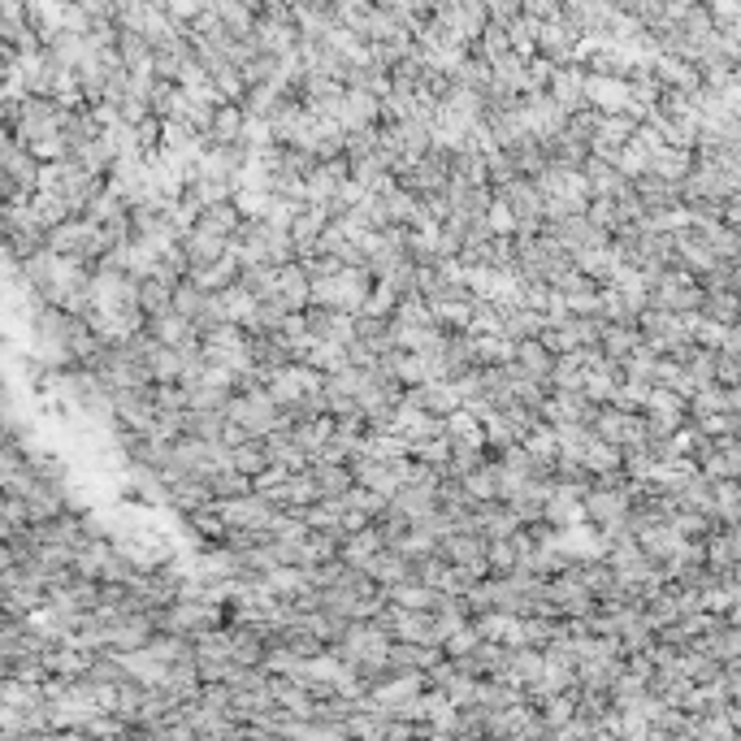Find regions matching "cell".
I'll list each match as a JSON object with an SVG mask.
<instances>
[{
  "mask_svg": "<svg viewBox=\"0 0 741 741\" xmlns=\"http://www.w3.org/2000/svg\"><path fill=\"white\" fill-rule=\"evenodd\" d=\"M516 369L525 373V377H533V382H546V386H551L555 356L538 343V338H533V343H520V347H516Z\"/></svg>",
  "mask_w": 741,
  "mask_h": 741,
  "instance_id": "25",
  "label": "cell"
},
{
  "mask_svg": "<svg viewBox=\"0 0 741 741\" xmlns=\"http://www.w3.org/2000/svg\"><path fill=\"white\" fill-rule=\"evenodd\" d=\"M585 217H590L603 234L624 230V213H620V204H616V200H594V204H590V213H585Z\"/></svg>",
  "mask_w": 741,
  "mask_h": 741,
  "instance_id": "45",
  "label": "cell"
},
{
  "mask_svg": "<svg viewBox=\"0 0 741 741\" xmlns=\"http://www.w3.org/2000/svg\"><path fill=\"white\" fill-rule=\"evenodd\" d=\"M334 122L347 130H364V126H382V100L369 96V91H351L347 87V96L343 104H338V113H334Z\"/></svg>",
  "mask_w": 741,
  "mask_h": 741,
  "instance_id": "9",
  "label": "cell"
},
{
  "mask_svg": "<svg viewBox=\"0 0 741 741\" xmlns=\"http://www.w3.org/2000/svg\"><path fill=\"white\" fill-rule=\"evenodd\" d=\"M486 161H490V187H494V191L520 178V169H516V161H512V152H494V156H486Z\"/></svg>",
  "mask_w": 741,
  "mask_h": 741,
  "instance_id": "48",
  "label": "cell"
},
{
  "mask_svg": "<svg viewBox=\"0 0 741 741\" xmlns=\"http://www.w3.org/2000/svg\"><path fill=\"white\" fill-rule=\"evenodd\" d=\"M217 18L226 22V31L234 39H252L256 35V22H260V5H252V0H217Z\"/></svg>",
  "mask_w": 741,
  "mask_h": 741,
  "instance_id": "15",
  "label": "cell"
},
{
  "mask_svg": "<svg viewBox=\"0 0 741 741\" xmlns=\"http://www.w3.org/2000/svg\"><path fill=\"white\" fill-rule=\"evenodd\" d=\"M330 208L325 204H304L299 208V217H295V226H291V243L299 247V260L304 256H321V234L330 230Z\"/></svg>",
  "mask_w": 741,
  "mask_h": 741,
  "instance_id": "7",
  "label": "cell"
},
{
  "mask_svg": "<svg viewBox=\"0 0 741 741\" xmlns=\"http://www.w3.org/2000/svg\"><path fill=\"white\" fill-rule=\"evenodd\" d=\"M403 403H412V408L425 412V416H455V412L464 408V399H460V390H455V382H425V386H412Z\"/></svg>",
  "mask_w": 741,
  "mask_h": 741,
  "instance_id": "8",
  "label": "cell"
},
{
  "mask_svg": "<svg viewBox=\"0 0 741 741\" xmlns=\"http://www.w3.org/2000/svg\"><path fill=\"white\" fill-rule=\"evenodd\" d=\"M243 135H247L243 104H221L213 117V130H208V143H213V148H234V143H243Z\"/></svg>",
  "mask_w": 741,
  "mask_h": 741,
  "instance_id": "14",
  "label": "cell"
},
{
  "mask_svg": "<svg viewBox=\"0 0 741 741\" xmlns=\"http://www.w3.org/2000/svg\"><path fill=\"white\" fill-rule=\"evenodd\" d=\"M208 490H213L217 503H234V499H247V494L256 490V481L243 477L239 468H221L217 477H208Z\"/></svg>",
  "mask_w": 741,
  "mask_h": 741,
  "instance_id": "27",
  "label": "cell"
},
{
  "mask_svg": "<svg viewBox=\"0 0 741 741\" xmlns=\"http://www.w3.org/2000/svg\"><path fill=\"white\" fill-rule=\"evenodd\" d=\"M182 247H187V260H191V269H208V265H217V260H226L230 252V239H217V234H208L195 226L187 239H182Z\"/></svg>",
  "mask_w": 741,
  "mask_h": 741,
  "instance_id": "17",
  "label": "cell"
},
{
  "mask_svg": "<svg viewBox=\"0 0 741 741\" xmlns=\"http://www.w3.org/2000/svg\"><path fill=\"white\" fill-rule=\"evenodd\" d=\"M152 399H156V412H187V408H191L187 386H182V382H174V386H156Z\"/></svg>",
  "mask_w": 741,
  "mask_h": 741,
  "instance_id": "47",
  "label": "cell"
},
{
  "mask_svg": "<svg viewBox=\"0 0 741 741\" xmlns=\"http://www.w3.org/2000/svg\"><path fill=\"white\" fill-rule=\"evenodd\" d=\"M334 416H317V421H299V425H291V434H295V442H299V451L308 455V460H317V455L330 447V438H334Z\"/></svg>",
  "mask_w": 741,
  "mask_h": 741,
  "instance_id": "22",
  "label": "cell"
},
{
  "mask_svg": "<svg viewBox=\"0 0 741 741\" xmlns=\"http://www.w3.org/2000/svg\"><path fill=\"white\" fill-rule=\"evenodd\" d=\"M494 83H499L503 91H512V96H525L529 91V61L525 57H503V61H494Z\"/></svg>",
  "mask_w": 741,
  "mask_h": 741,
  "instance_id": "34",
  "label": "cell"
},
{
  "mask_svg": "<svg viewBox=\"0 0 741 741\" xmlns=\"http://www.w3.org/2000/svg\"><path fill=\"white\" fill-rule=\"evenodd\" d=\"M230 429V416L226 412H182V438H200L208 447H221V438H226Z\"/></svg>",
  "mask_w": 741,
  "mask_h": 741,
  "instance_id": "13",
  "label": "cell"
},
{
  "mask_svg": "<svg viewBox=\"0 0 741 741\" xmlns=\"http://www.w3.org/2000/svg\"><path fill=\"white\" fill-rule=\"evenodd\" d=\"M174 291H178V286H169L161 278H143L139 282V308H143V317H148V321L169 317V312H174Z\"/></svg>",
  "mask_w": 741,
  "mask_h": 741,
  "instance_id": "23",
  "label": "cell"
},
{
  "mask_svg": "<svg viewBox=\"0 0 741 741\" xmlns=\"http://www.w3.org/2000/svg\"><path fill=\"white\" fill-rule=\"evenodd\" d=\"M473 351H477V369H507V364H516V343L503 334H473Z\"/></svg>",
  "mask_w": 741,
  "mask_h": 741,
  "instance_id": "19",
  "label": "cell"
},
{
  "mask_svg": "<svg viewBox=\"0 0 741 741\" xmlns=\"http://www.w3.org/2000/svg\"><path fill=\"white\" fill-rule=\"evenodd\" d=\"M312 481H317L321 499H347L351 490H356V473H351V464H312L308 468Z\"/></svg>",
  "mask_w": 741,
  "mask_h": 741,
  "instance_id": "18",
  "label": "cell"
},
{
  "mask_svg": "<svg viewBox=\"0 0 741 741\" xmlns=\"http://www.w3.org/2000/svg\"><path fill=\"white\" fill-rule=\"evenodd\" d=\"M477 646H481V633L473 629V624H468V629H460V633H455L451 642H447V659H464V655H473Z\"/></svg>",
  "mask_w": 741,
  "mask_h": 741,
  "instance_id": "51",
  "label": "cell"
},
{
  "mask_svg": "<svg viewBox=\"0 0 741 741\" xmlns=\"http://www.w3.org/2000/svg\"><path fill=\"white\" fill-rule=\"evenodd\" d=\"M412 460H421L438 473L451 468V438H425V442H412Z\"/></svg>",
  "mask_w": 741,
  "mask_h": 741,
  "instance_id": "39",
  "label": "cell"
},
{
  "mask_svg": "<svg viewBox=\"0 0 741 741\" xmlns=\"http://www.w3.org/2000/svg\"><path fill=\"white\" fill-rule=\"evenodd\" d=\"M230 464L239 468L243 477H252V481H256V477H265L269 468H273V464H269V451H265V442H247V447L230 451Z\"/></svg>",
  "mask_w": 741,
  "mask_h": 741,
  "instance_id": "37",
  "label": "cell"
},
{
  "mask_svg": "<svg viewBox=\"0 0 741 741\" xmlns=\"http://www.w3.org/2000/svg\"><path fill=\"white\" fill-rule=\"evenodd\" d=\"M390 603L403 607V611H434L438 603V590H429L421 581H403V585H390Z\"/></svg>",
  "mask_w": 741,
  "mask_h": 741,
  "instance_id": "32",
  "label": "cell"
},
{
  "mask_svg": "<svg viewBox=\"0 0 741 741\" xmlns=\"http://www.w3.org/2000/svg\"><path fill=\"white\" fill-rule=\"evenodd\" d=\"M347 87L351 91H369V96H377V100H386L390 91H395V83H390V70H382V65H360V70H351L347 74Z\"/></svg>",
  "mask_w": 741,
  "mask_h": 741,
  "instance_id": "33",
  "label": "cell"
},
{
  "mask_svg": "<svg viewBox=\"0 0 741 741\" xmlns=\"http://www.w3.org/2000/svg\"><path fill=\"white\" fill-rule=\"evenodd\" d=\"M585 87H590V70H585V65H559L555 78H551V87H546V96H551L568 117H577V113L590 109Z\"/></svg>",
  "mask_w": 741,
  "mask_h": 741,
  "instance_id": "4",
  "label": "cell"
},
{
  "mask_svg": "<svg viewBox=\"0 0 741 741\" xmlns=\"http://www.w3.org/2000/svg\"><path fill=\"white\" fill-rule=\"evenodd\" d=\"M390 507H395L399 516H408L412 525H425V520H434L438 516V494H429V490H416V486H403L395 499H390Z\"/></svg>",
  "mask_w": 741,
  "mask_h": 741,
  "instance_id": "21",
  "label": "cell"
},
{
  "mask_svg": "<svg viewBox=\"0 0 741 741\" xmlns=\"http://www.w3.org/2000/svg\"><path fill=\"white\" fill-rule=\"evenodd\" d=\"M156 57L152 39L148 35H135V31H122V39H117V61L126 65V70H148Z\"/></svg>",
  "mask_w": 741,
  "mask_h": 741,
  "instance_id": "29",
  "label": "cell"
},
{
  "mask_svg": "<svg viewBox=\"0 0 741 741\" xmlns=\"http://www.w3.org/2000/svg\"><path fill=\"white\" fill-rule=\"evenodd\" d=\"M148 13H152V0H126V5H117V31H135V35H143V26H148Z\"/></svg>",
  "mask_w": 741,
  "mask_h": 741,
  "instance_id": "42",
  "label": "cell"
},
{
  "mask_svg": "<svg viewBox=\"0 0 741 741\" xmlns=\"http://www.w3.org/2000/svg\"><path fill=\"white\" fill-rule=\"evenodd\" d=\"M226 416L234 425L247 429V438L252 442H265L269 434H278V429H286V412L278 408V403L269 399V390H252V395H234Z\"/></svg>",
  "mask_w": 741,
  "mask_h": 741,
  "instance_id": "2",
  "label": "cell"
},
{
  "mask_svg": "<svg viewBox=\"0 0 741 741\" xmlns=\"http://www.w3.org/2000/svg\"><path fill=\"white\" fill-rule=\"evenodd\" d=\"M278 299H282L286 312H308V308H312V282H308V273H304V265H299V260L282 269Z\"/></svg>",
  "mask_w": 741,
  "mask_h": 741,
  "instance_id": "16",
  "label": "cell"
},
{
  "mask_svg": "<svg viewBox=\"0 0 741 741\" xmlns=\"http://www.w3.org/2000/svg\"><path fill=\"white\" fill-rule=\"evenodd\" d=\"M61 135H65V143H70V152H83L87 143H96L104 135V130H100V122H96V113H91V109H78V113L61 109Z\"/></svg>",
  "mask_w": 741,
  "mask_h": 741,
  "instance_id": "20",
  "label": "cell"
},
{
  "mask_svg": "<svg viewBox=\"0 0 741 741\" xmlns=\"http://www.w3.org/2000/svg\"><path fill=\"white\" fill-rule=\"evenodd\" d=\"M299 200H291V195H269L265 200V217L260 221H269L273 230H282V234H291V226H295V217H299Z\"/></svg>",
  "mask_w": 741,
  "mask_h": 741,
  "instance_id": "38",
  "label": "cell"
},
{
  "mask_svg": "<svg viewBox=\"0 0 741 741\" xmlns=\"http://www.w3.org/2000/svg\"><path fill=\"white\" fill-rule=\"evenodd\" d=\"M499 334L512 338V343H533V338L546 334V317L542 312H533L525 304H512V308H499Z\"/></svg>",
  "mask_w": 741,
  "mask_h": 741,
  "instance_id": "10",
  "label": "cell"
},
{
  "mask_svg": "<svg viewBox=\"0 0 741 741\" xmlns=\"http://www.w3.org/2000/svg\"><path fill=\"white\" fill-rule=\"evenodd\" d=\"M343 503H347V512H360L364 520H382L386 507H390V499H382V494H373V490H364V486L351 490Z\"/></svg>",
  "mask_w": 741,
  "mask_h": 741,
  "instance_id": "41",
  "label": "cell"
},
{
  "mask_svg": "<svg viewBox=\"0 0 741 741\" xmlns=\"http://www.w3.org/2000/svg\"><path fill=\"white\" fill-rule=\"evenodd\" d=\"M195 226L208 230V234H217V239H230L234 243V234L243 230V213L234 204H213V208H204Z\"/></svg>",
  "mask_w": 741,
  "mask_h": 741,
  "instance_id": "26",
  "label": "cell"
},
{
  "mask_svg": "<svg viewBox=\"0 0 741 741\" xmlns=\"http://www.w3.org/2000/svg\"><path fill=\"white\" fill-rule=\"evenodd\" d=\"M395 308H399V291L390 282H377L373 295H369V308H364V312H369V317L390 321V317H395Z\"/></svg>",
  "mask_w": 741,
  "mask_h": 741,
  "instance_id": "44",
  "label": "cell"
},
{
  "mask_svg": "<svg viewBox=\"0 0 741 741\" xmlns=\"http://www.w3.org/2000/svg\"><path fill=\"white\" fill-rule=\"evenodd\" d=\"M148 334L161 347H182V343H191V338H195V325L187 317H178V312H169V317L148 321Z\"/></svg>",
  "mask_w": 741,
  "mask_h": 741,
  "instance_id": "28",
  "label": "cell"
},
{
  "mask_svg": "<svg viewBox=\"0 0 741 741\" xmlns=\"http://www.w3.org/2000/svg\"><path fill=\"white\" fill-rule=\"evenodd\" d=\"M347 178H351V161H347V156H343V161L317 165V174L308 178V204H325V208H330L338 200V191H343Z\"/></svg>",
  "mask_w": 741,
  "mask_h": 741,
  "instance_id": "11",
  "label": "cell"
},
{
  "mask_svg": "<svg viewBox=\"0 0 741 741\" xmlns=\"http://www.w3.org/2000/svg\"><path fill=\"white\" fill-rule=\"evenodd\" d=\"M265 451H269V464H273V468H286V473H308V468H312V460H308L304 451H299L291 425L278 429V434H269V438H265Z\"/></svg>",
  "mask_w": 741,
  "mask_h": 741,
  "instance_id": "12",
  "label": "cell"
},
{
  "mask_svg": "<svg viewBox=\"0 0 741 741\" xmlns=\"http://www.w3.org/2000/svg\"><path fill=\"white\" fill-rule=\"evenodd\" d=\"M156 386H130V390H117L113 403H117V425L122 429H135V434L148 438L152 425H156V399H152Z\"/></svg>",
  "mask_w": 741,
  "mask_h": 741,
  "instance_id": "3",
  "label": "cell"
},
{
  "mask_svg": "<svg viewBox=\"0 0 741 741\" xmlns=\"http://www.w3.org/2000/svg\"><path fill=\"white\" fill-rule=\"evenodd\" d=\"M577 460H581L585 468H590V473H594V477L620 473V451H616V447H611V442H603V438H598V434H594V442H590V447H585V451L577 455Z\"/></svg>",
  "mask_w": 741,
  "mask_h": 741,
  "instance_id": "36",
  "label": "cell"
},
{
  "mask_svg": "<svg viewBox=\"0 0 741 741\" xmlns=\"http://www.w3.org/2000/svg\"><path fill=\"white\" fill-rule=\"evenodd\" d=\"M438 555L447 559L451 568H468V572H477L481 581L490 577V542L486 538H477V533H455V538H447L438 546Z\"/></svg>",
  "mask_w": 741,
  "mask_h": 741,
  "instance_id": "5",
  "label": "cell"
},
{
  "mask_svg": "<svg viewBox=\"0 0 741 741\" xmlns=\"http://www.w3.org/2000/svg\"><path fill=\"white\" fill-rule=\"evenodd\" d=\"M148 373H152V386H174L182 382V356H178V347H156L152 351V360H148Z\"/></svg>",
  "mask_w": 741,
  "mask_h": 741,
  "instance_id": "35",
  "label": "cell"
},
{
  "mask_svg": "<svg viewBox=\"0 0 741 741\" xmlns=\"http://www.w3.org/2000/svg\"><path fill=\"white\" fill-rule=\"evenodd\" d=\"M299 265H304L308 282H325V278H338V273H343V265H338L334 256H304Z\"/></svg>",
  "mask_w": 741,
  "mask_h": 741,
  "instance_id": "50",
  "label": "cell"
},
{
  "mask_svg": "<svg viewBox=\"0 0 741 741\" xmlns=\"http://www.w3.org/2000/svg\"><path fill=\"white\" fill-rule=\"evenodd\" d=\"M525 13L538 26H551V22H564V5H555V0H529Z\"/></svg>",
  "mask_w": 741,
  "mask_h": 741,
  "instance_id": "52",
  "label": "cell"
},
{
  "mask_svg": "<svg viewBox=\"0 0 741 741\" xmlns=\"http://www.w3.org/2000/svg\"><path fill=\"white\" fill-rule=\"evenodd\" d=\"M451 78H455V87H468V91H477V96H486V91L494 87V65L481 57V52L468 48L464 65H460V70H455Z\"/></svg>",
  "mask_w": 741,
  "mask_h": 741,
  "instance_id": "24",
  "label": "cell"
},
{
  "mask_svg": "<svg viewBox=\"0 0 741 741\" xmlns=\"http://www.w3.org/2000/svg\"><path fill=\"white\" fill-rule=\"evenodd\" d=\"M208 74H213V87H217V96L226 100V104H243V100H247V78H243L239 65L217 61Z\"/></svg>",
  "mask_w": 741,
  "mask_h": 741,
  "instance_id": "31",
  "label": "cell"
},
{
  "mask_svg": "<svg viewBox=\"0 0 741 741\" xmlns=\"http://www.w3.org/2000/svg\"><path fill=\"white\" fill-rule=\"evenodd\" d=\"M204 308H208V291H200V286H195V282L187 278V282H182L178 291H174V312H178V317H187V321L195 325V317H200Z\"/></svg>",
  "mask_w": 741,
  "mask_h": 741,
  "instance_id": "40",
  "label": "cell"
},
{
  "mask_svg": "<svg viewBox=\"0 0 741 741\" xmlns=\"http://www.w3.org/2000/svg\"><path fill=\"white\" fill-rule=\"evenodd\" d=\"M451 178L464 187H490V161L481 152H460L451 156Z\"/></svg>",
  "mask_w": 741,
  "mask_h": 741,
  "instance_id": "30",
  "label": "cell"
},
{
  "mask_svg": "<svg viewBox=\"0 0 741 741\" xmlns=\"http://www.w3.org/2000/svg\"><path fill=\"white\" fill-rule=\"evenodd\" d=\"M39 174H44V165L26 152V143L13 130H5V139H0V191H5V204H31L39 195Z\"/></svg>",
  "mask_w": 741,
  "mask_h": 741,
  "instance_id": "1",
  "label": "cell"
},
{
  "mask_svg": "<svg viewBox=\"0 0 741 741\" xmlns=\"http://www.w3.org/2000/svg\"><path fill=\"white\" fill-rule=\"evenodd\" d=\"M373 286H377V278L369 269H343L334 278V308L347 312V317H360V312L369 308Z\"/></svg>",
  "mask_w": 741,
  "mask_h": 741,
  "instance_id": "6",
  "label": "cell"
},
{
  "mask_svg": "<svg viewBox=\"0 0 741 741\" xmlns=\"http://www.w3.org/2000/svg\"><path fill=\"white\" fill-rule=\"evenodd\" d=\"M369 156H377V126H364V130H351L347 135V161H369Z\"/></svg>",
  "mask_w": 741,
  "mask_h": 741,
  "instance_id": "43",
  "label": "cell"
},
{
  "mask_svg": "<svg viewBox=\"0 0 741 741\" xmlns=\"http://www.w3.org/2000/svg\"><path fill=\"white\" fill-rule=\"evenodd\" d=\"M520 18H525V5H520V0H490V22H494V26L512 31Z\"/></svg>",
  "mask_w": 741,
  "mask_h": 741,
  "instance_id": "49",
  "label": "cell"
},
{
  "mask_svg": "<svg viewBox=\"0 0 741 741\" xmlns=\"http://www.w3.org/2000/svg\"><path fill=\"white\" fill-rule=\"evenodd\" d=\"M0 520H5V542L9 538H22V533L31 529V512H26L22 499H5V512H0Z\"/></svg>",
  "mask_w": 741,
  "mask_h": 741,
  "instance_id": "46",
  "label": "cell"
}]
</instances>
